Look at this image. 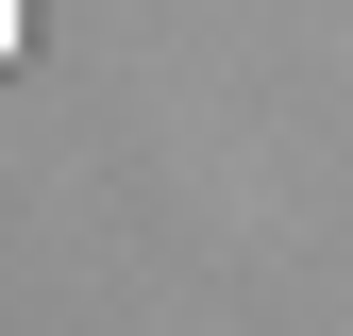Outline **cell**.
I'll use <instances>...</instances> for the list:
<instances>
[{
    "label": "cell",
    "instance_id": "obj_1",
    "mask_svg": "<svg viewBox=\"0 0 353 336\" xmlns=\"http://www.w3.org/2000/svg\"><path fill=\"white\" fill-rule=\"evenodd\" d=\"M0 67H17V0H0Z\"/></svg>",
    "mask_w": 353,
    "mask_h": 336
}]
</instances>
